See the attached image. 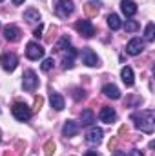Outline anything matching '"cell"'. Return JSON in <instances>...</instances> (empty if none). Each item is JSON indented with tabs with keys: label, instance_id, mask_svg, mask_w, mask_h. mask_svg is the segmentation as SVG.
Instances as JSON below:
<instances>
[{
	"label": "cell",
	"instance_id": "44dd1931",
	"mask_svg": "<svg viewBox=\"0 0 155 156\" xmlns=\"http://www.w3.org/2000/svg\"><path fill=\"white\" fill-rule=\"evenodd\" d=\"M108 26H110V29L117 31V29L122 27V20L119 18V15H110V16H108Z\"/></svg>",
	"mask_w": 155,
	"mask_h": 156
},
{
	"label": "cell",
	"instance_id": "f546056e",
	"mask_svg": "<svg viewBox=\"0 0 155 156\" xmlns=\"http://www.w3.org/2000/svg\"><path fill=\"white\" fill-rule=\"evenodd\" d=\"M42 31H44V26H42V24H39V27H37V29L33 31V37L40 38V37H42Z\"/></svg>",
	"mask_w": 155,
	"mask_h": 156
},
{
	"label": "cell",
	"instance_id": "ba28073f",
	"mask_svg": "<svg viewBox=\"0 0 155 156\" xmlns=\"http://www.w3.org/2000/svg\"><path fill=\"white\" fill-rule=\"evenodd\" d=\"M80 56H82V64H86L88 67H95V66H99V58H97V55L91 51V49H82V53H80Z\"/></svg>",
	"mask_w": 155,
	"mask_h": 156
},
{
	"label": "cell",
	"instance_id": "cb8c5ba5",
	"mask_svg": "<svg viewBox=\"0 0 155 156\" xmlns=\"http://www.w3.org/2000/svg\"><path fill=\"white\" fill-rule=\"evenodd\" d=\"M153 33H155V26L153 24H148L146 26V31H144V38L148 40V42H152L153 40Z\"/></svg>",
	"mask_w": 155,
	"mask_h": 156
},
{
	"label": "cell",
	"instance_id": "5bb4252c",
	"mask_svg": "<svg viewBox=\"0 0 155 156\" xmlns=\"http://www.w3.org/2000/svg\"><path fill=\"white\" fill-rule=\"evenodd\" d=\"M77 133H78L77 122H73V120H68V122L64 123V127H62V134H64L66 138H71V136H75Z\"/></svg>",
	"mask_w": 155,
	"mask_h": 156
},
{
	"label": "cell",
	"instance_id": "9c48e42d",
	"mask_svg": "<svg viewBox=\"0 0 155 156\" xmlns=\"http://www.w3.org/2000/svg\"><path fill=\"white\" fill-rule=\"evenodd\" d=\"M142 49H144V42H142L141 38H131L130 42H128V45H126V53L131 55V56L139 55Z\"/></svg>",
	"mask_w": 155,
	"mask_h": 156
},
{
	"label": "cell",
	"instance_id": "6da1fadb",
	"mask_svg": "<svg viewBox=\"0 0 155 156\" xmlns=\"http://www.w3.org/2000/svg\"><path fill=\"white\" fill-rule=\"evenodd\" d=\"M153 111L152 109H146V111H141V113H133L131 120L135 123V127L142 133H153Z\"/></svg>",
	"mask_w": 155,
	"mask_h": 156
},
{
	"label": "cell",
	"instance_id": "d590c367",
	"mask_svg": "<svg viewBox=\"0 0 155 156\" xmlns=\"http://www.w3.org/2000/svg\"><path fill=\"white\" fill-rule=\"evenodd\" d=\"M113 156H126V154H124V153H120V151H115V153H113Z\"/></svg>",
	"mask_w": 155,
	"mask_h": 156
},
{
	"label": "cell",
	"instance_id": "30bf717a",
	"mask_svg": "<svg viewBox=\"0 0 155 156\" xmlns=\"http://www.w3.org/2000/svg\"><path fill=\"white\" fill-rule=\"evenodd\" d=\"M20 35H22L20 29H18L17 26H13V24L4 27V37H6L7 42H18V40H20Z\"/></svg>",
	"mask_w": 155,
	"mask_h": 156
},
{
	"label": "cell",
	"instance_id": "e0dca14e",
	"mask_svg": "<svg viewBox=\"0 0 155 156\" xmlns=\"http://www.w3.org/2000/svg\"><path fill=\"white\" fill-rule=\"evenodd\" d=\"M120 76H122V82L126 83V87H131L133 85V71H131V67L130 66H124L122 67V71H120Z\"/></svg>",
	"mask_w": 155,
	"mask_h": 156
},
{
	"label": "cell",
	"instance_id": "4dcf8cb0",
	"mask_svg": "<svg viewBox=\"0 0 155 156\" xmlns=\"http://www.w3.org/2000/svg\"><path fill=\"white\" fill-rule=\"evenodd\" d=\"M117 144H119V136H115L113 140H110V149H112V151L117 149Z\"/></svg>",
	"mask_w": 155,
	"mask_h": 156
},
{
	"label": "cell",
	"instance_id": "f35d334b",
	"mask_svg": "<svg viewBox=\"0 0 155 156\" xmlns=\"http://www.w3.org/2000/svg\"><path fill=\"white\" fill-rule=\"evenodd\" d=\"M0 2H2V0H0Z\"/></svg>",
	"mask_w": 155,
	"mask_h": 156
},
{
	"label": "cell",
	"instance_id": "83f0119b",
	"mask_svg": "<svg viewBox=\"0 0 155 156\" xmlns=\"http://www.w3.org/2000/svg\"><path fill=\"white\" fill-rule=\"evenodd\" d=\"M24 147H26V145H24V142H20V140H18V142L15 144V149H17V154H20V153H24Z\"/></svg>",
	"mask_w": 155,
	"mask_h": 156
},
{
	"label": "cell",
	"instance_id": "7c38bea8",
	"mask_svg": "<svg viewBox=\"0 0 155 156\" xmlns=\"http://www.w3.org/2000/svg\"><path fill=\"white\" fill-rule=\"evenodd\" d=\"M120 9H122V13L130 18V16H133V15L137 13V4H135L133 0H122V2H120Z\"/></svg>",
	"mask_w": 155,
	"mask_h": 156
},
{
	"label": "cell",
	"instance_id": "ffe728a7",
	"mask_svg": "<svg viewBox=\"0 0 155 156\" xmlns=\"http://www.w3.org/2000/svg\"><path fill=\"white\" fill-rule=\"evenodd\" d=\"M93 122H95V115H93L91 109L82 111V115H80V123H82V125H91Z\"/></svg>",
	"mask_w": 155,
	"mask_h": 156
},
{
	"label": "cell",
	"instance_id": "8fae6325",
	"mask_svg": "<svg viewBox=\"0 0 155 156\" xmlns=\"http://www.w3.org/2000/svg\"><path fill=\"white\" fill-rule=\"evenodd\" d=\"M75 56H77V49L75 47H68V53L62 56V67L64 69H71L75 64Z\"/></svg>",
	"mask_w": 155,
	"mask_h": 156
},
{
	"label": "cell",
	"instance_id": "484cf974",
	"mask_svg": "<svg viewBox=\"0 0 155 156\" xmlns=\"http://www.w3.org/2000/svg\"><path fill=\"white\" fill-rule=\"evenodd\" d=\"M137 29H139V24L135 20H126V31L128 33H135Z\"/></svg>",
	"mask_w": 155,
	"mask_h": 156
},
{
	"label": "cell",
	"instance_id": "ac0fdd59",
	"mask_svg": "<svg viewBox=\"0 0 155 156\" xmlns=\"http://www.w3.org/2000/svg\"><path fill=\"white\" fill-rule=\"evenodd\" d=\"M49 102H51V107H53L55 111H62V109H64V98H62L59 93H51Z\"/></svg>",
	"mask_w": 155,
	"mask_h": 156
},
{
	"label": "cell",
	"instance_id": "d6986e66",
	"mask_svg": "<svg viewBox=\"0 0 155 156\" xmlns=\"http://www.w3.org/2000/svg\"><path fill=\"white\" fill-rule=\"evenodd\" d=\"M99 0H91V2H88L86 5H84V13H86V16H95L97 13H99Z\"/></svg>",
	"mask_w": 155,
	"mask_h": 156
},
{
	"label": "cell",
	"instance_id": "8992f818",
	"mask_svg": "<svg viewBox=\"0 0 155 156\" xmlns=\"http://www.w3.org/2000/svg\"><path fill=\"white\" fill-rule=\"evenodd\" d=\"M24 80H22V85H24V91H28V93H31V91H35L37 89V85H39V76H37V73L35 71H31V69H28L26 73H24Z\"/></svg>",
	"mask_w": 155,
	"mask_h": 156
},
{
	"label": "cell",
	"instance_id": "3957f363",
	"mask_svg": "<svg viewBox=\"0 0 155 156\" xmlns=\"http://www.w3.org/2000/svg\"><path fill=\"white\" fill-rule=\"evenodd\" d=\"M75 5L71 0H57L55 2V13L60 16V18H68L71 13H73Z\"/></svg>",
	"mask_w": 155,
	"mask_h": 156
},
{
	"label": "cell",
	"instance_id": "603a6c76",
	"mask_svg": "<svg viewBox=\"0 0 155 156\" xmlns=\"http://www.w3.org/2000/svg\"><path fill=\"white\" fill-rule=\"evenodd\" d=\"M53 153H55V142L49 140V142H46V145H44V154L46 156H53Z\"/></svg>",
	"mask_w": 155,
	"mask_h": 156
},
{
	"label": "cell",
	"instance_id": "277c9868",
	"mask_svg": "<svg viewBox=\"0 0 155 156\" xmlns=\"http://www.w3.org/2000/svg\"><path fill=\"white\" fill-rule=\"evenodd\" d=\"M75 29H77L82 37H86V38H91V37L95 35V26H93L91 20H88V18H80V20H77Z\"/></svg>",
	"mask_w": 155,
	"mask_h": 156
},
{
	"label": "cell",
	"instance_id": "e575fe53",
	"mask_svg": "<svg viewBox=\"0 0 155 156\" xmlns=\"http://www.w3.org/2000/svg\"><path fill=\"white\" fill-rule=\"evenodd\" d=\"M84 156H99V154H97V151H88Z\"/></svg>",
	"mask_w": 155,
	"mask_h": 156
},
{
	"label": "cell",
	"instance_id": "4fadbf2b",
	"mask_svg": "<svg viewBox=\"0 0 155 156\" xmlns=\"http://www.w3.org/2000/svg\"><path fill=\"white\" fill-rule=\"evenodd\" d=\"M99 118H100V122H104V123H112V122H115L117 113L113 111V107H102Z\"/></svg>",
	"mask_w": 155,
	"mask_h": 156
},
{
	"label": "cell",
	"instance_id": "9a60e30c",
	"mask_svg": "<svg viewBox=\"0 0 155 156\" xmlns=\"http://www.w3.org/2000/svg\"><path fill=\"white\" fill-rule=\"evenodd\" d=\"M86 140H88L89 144H99V142L102 140V129H100V127H91V129L88 131V134H86Z\"/></svg>",
	"mask_w": 155,
	"mask_h": 156
},
{
	"label": "cell",
	"instance_id": "8d00e7d4",
	"mask_svg": "<svg viewBox=\"0 0 155 156\" xmlns=\"http://www.w3.org/2000/svg\"><path fill=\"white\" fill-rule=\"evenodd\" d=\"M22 2H24V0H13V4H15V5H20Z\"/></svg>",
	"mask_w": 155,
	"mask_h": 156
},
{
	"label": "cell",
	"instance_id": "836d02e7",
	"mask_svg": "<svg viewBox=\"0 0 155 156\" xmlns=\"http://www.w3.org/2000/svg\"><path fill=\"white\" fill-rule=\"evenodd\" d=\"M130 156H144V154H142L141 151H137V149H133V151L130 153Z\"/></svg>",
	"mask_w": 155,
	"mask_h": 156
},
{
	"label": "cell",
	"instance_id": "7402d4cb",
	"mask_svg": "<svg viewBox=\"0 0 155 156\" xmlns=\"http://www.w3.org/2000/svg\"><path fill=\"white\" fill-rule=\"evenodd\" d=\"M24 20H28V22H39L40 20V13L37 9H28V11H24Z\"/></svg>",
	"mask_w": 155,
	"mask_h": 156
},
{
	"label": "cell",
	"instance_id": "f1b7e54d",
	"mask_svg": "<svg viewBox=\"0 0 155 156\" xmlns=\"http://www.w3.org/2000/svg\"><path fill=\"white\" fill-rule=\"evenodd\" d=\"M73 98H75V100L84 98V91H82V89H75V91H73Z\"/></svg>",
	"mask_w": 155,
	"mask_h": 156
},
{
	"label": "cell",
	"instance_id": "5b68a950",
	"mask_svg": "<svg viewBox=\"0 0 155 156\" xmlns=\"http://www.w3.org/2000/svg\"><path fill=\"white\" fill-rule=\"evenodd\" d=\"M0 66H2V69L4 71H15L17 69V66H18V58H17V55L15 53H4L2 56H0Z\"/></svg>",
	"mask_w": 155,
	"mask_h": 156
},
{
	"label": "cell",
	"instance_id": "d4e9b609",
	"mask_svg": "<svg viewBox=\"0 0 155 156\" xmlns=\"http://www.w3.org/2000/svg\"><path fill=\"white\" fill-rule=\"evenodd\" d=\"M68 45H70V38H68V37H62V38H60L59 42H57L55 49H59V51H64V49H66Z\"/></svg>",
	"mask_w": 155,
	"mask_h": 156
},
{
	"label": "cell",
	"instance_id": "1f68e13d",
	"mask_svg": "<svg viewBox=\"0 0 155 156\" xmlns=\"http://www.w3.org/2000/svg\"><path fill=\"white\" fill-rule=\"evenodd\" d=\"M42 102H44V100H42V96H37V98H35V111H39V109H40Z\"/></svg>",
	"mask_w": 155,
	"mask_h": 156
},
{
	"label": "cell",
	"instance_id": "74e56055",
	"mask_svg": "<svg viewBox=\"0 0 155 156\" xmlns=\"http://www.w3.org/2000/svg\"><path fill=\"white\" fill-rule=\"evenodd\" d=\"M4 156H15V154H11V153L7 151V153H4Z\"/></svg>",
	"mask_w": 155,
	"mask_h": 156
},
{
	"label": "cell",
	"instance_id": "d6a6232c",
	"mask_svg": "<svg viewBox=\"0 0 155 156\" xmlns=\"http://www.w3.org/2000/svg\"><path fill=\"white\" fill-rule=\"evenodd\" d=\"M119 133H120V136H119V138H122V136H124V134H128V129H126V127H124V125H122V127H120V131H119Z\"/></svg>",
	"mask_w": 155,
	"mask_h": 156
},
{
	"label": "cell",
	"instance_id": "52a82bcc",
	"mask_svg": "<svg viewBox=\"0 0 155 156\" xmlns=\"http://www.w3.org/2000/svg\"><path fill=\"white\" fill-rule=\"evenodd\" d=\"M26 56L29 60H39V58L44 56V47L40 45L39 42H29L26 45Z\"/></svg>",
	"mask_w": 155,
	"mask_h": 156
},
{
	"label": "cell",
	"instance_id": "7a4b0ae2",
	"mask_svg": "<svg viewBox=\"0 0 155 156\" xmlns=\"http://www.w3.org/2000/svg\"><path fill=\"white\" fill-rule=\"evenodd\" d=\"M11 111H13V116L17 118L18 122H28L29 116H31V111H29V107L24 102H15Z\"/></svg>",
	"mask_w": 155,
	"mask_h": 156
},
{
	"label": "cell",
	"instance_id": "2e32d148",
	"mask_svg": "<svg viewBox=\"0 0 155 156\" xmlns=\"http://www.w3.org/2000/svg\"><path fill=\"white\" fill-rule=\"evenodd\" d=\"M102 93H104V96H108L112 100H119L120 98V91H119V87L113 85V83H106L102 87Z\"/></svg>",
	"mask_w": 155,
	"mask_h": 156
},
{
	"label": "cell",
	"instance_id": "4316f807",
	"mask_svg": "<svg viewBox=\"0 0 155 156\" xmlns=\"http://www.w3.org/2000/svg\"><path fill=\"white\" fill-rule=\"evenodd\" d=\"M53 66H55V60H53V58H46V60L42 62V71H46V73H47Z\"/></svg>",
	"mask_w": 155,
	"mask_h": 156
}]
</instances>
